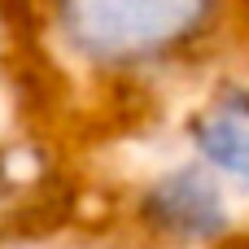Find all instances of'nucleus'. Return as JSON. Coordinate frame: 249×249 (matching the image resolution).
Instances as JSON below:
<instances>
[{
  "label": "nucleus",
  "instance_id": "7ed1b4c3",
  "mask_svg": "<svg viewBox=\"0 0 249 249\" xmlns=\"http://www.w3.org/2000/svg\"><path fill=\"white\" fill-rule=\"evenodd\" d=\"M188 158L228 193H249V83H219L184 123Z\"/></svg>",
  "mask_w": 249,
  "mask_h": 249
},
{
  "label": "nucleus",
  "instance_id": "f257e3e1",
  "mask_svg": "<svg viewBox=\"0 0 249 249\" xmlns=\"http://www.w3.org/2000/svg\"><path fill=\"white\" fill-rule=\"evenodd\" d=\"M57 57L118 88H158L223 57L249 0H35Z\"/></svg>",
  "mask_w": 249,
  "mask_h": 249
},
{
  "label": "nucleus",
  "instance_id": "f03ea898",
  "mask_svg": "<svg viewBox=\"0 0 249 249\" xmlns=\"http://www.w3.org/2000/svg\"><path fill=\"white\" fill-rule=\"evenodd\" d=\"M232 193L201 166V162H175L158 171L136 193V223L171 249H210L232 232Z\"/></svg>",
  "mask_w": 249,
  "mask_h": 249
}]
</instances>
